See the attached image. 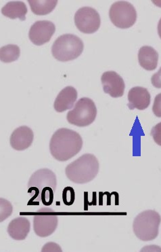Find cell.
Returning a JSON list of instances; mask_svg holds the SVG:
<instances>
[{
    "label": "cell",
    "instance_id": "obj_3",
    "mask_svg": "<svg viewBox=\"0 0 161 252\" xmlns=\"http://www.w3.org/2000/svg\"><path fill=\"white\" fill-rule=\"evenodd\" d=\"M83 48V41L80 37L73 34H64L54 42L52 53L59 62H69L80 57Z\"/></svg>",
    "mask_w": 161,
    "mask_h": 252
},
{
    "label": "cell",
    "instance_id": "obj_1",
    "mask_svg": "<svg viewBox=\"0 0 161 252\" xmlns=\"http://www.w3.org/2000/svg\"><path fill=\"white\" fill-rule=\"evenodd\" d=\"M83 139L78 132L62 128L57 130L50 139V150L52 156L58 161H67L80 151Z\"/></svg>",
    "mask_w": 161,
    "mask_h": 252
},
{
    "label": "cell",
    "instance_id": "obj_19",
    "mask_svg": "<svg viewBox=\"0 0 161 252\" xmlns=\"http://www.w3.org/2000/svg\"><path fill=\"white\" fill-rule=\"evenodd\" d=\"M20 48L17 45L10 44L3 46L0 50V60L3 63H11L15 62L19 58Z\"/></svg>",
    "mask_w": 161,
    "mask_h": 252
},
{
    "label": "cell",
    "instance_id": "obj_26",
    "mask_svg": "<svg viewBox=\"0 0 161 252\" xmlns=\"http://www.w3.org/2000/svg\"><path fill=\"white\" fill-rule=\"evenodd\" d=\"M42 252H62L59 245L55 244V243H48L44 246L42 249Z\"/></svg>",
    "mask_w": 161,
    "mask_h": 252
},
{
    "label": "cell",
    "instance_id": "obj_14",
    "mask_svg": "<svg viewBox=\"0 0 161 252\" xmlns=\"http://www.w3.org/2000/svg\"><path fill=\"white\" fill-rule=\"evenodd\" d=\"M31 230V223L25 216L15 218L9 223L7 231L11 238L23 241L27 238Z\"/></svg>",
    "mask_w": 161,
    "mask_h": 252
},
{
    "label": "cell",
    "instance_id": "obj_4",
    "mask_svg": "<svg viewBox=\"0 0 161 252\" xmlns=\"http://www.w3.org/2000/svg\"><path fill=\"white\" fill-rule=\"evenodd\" d=\"M161 216L154 210L144 211L135 218L133 224L134 234L143 241H149L157 238L159 235Z\"/></svg>",
    "mask_w": 161,
    "mask_h": 252
},
{
    "label": "cell",
    "instance_id": "obj_17",
    "mask_svg": "<svg viewBox=\"0 0 161 252\" xmlns=\"http://www.w3.org/2000/svg\"><path fill=\"white\" fill-rule=\"evenodd\" d=\"M1 13L11 19H19L25 21L27 13V8L23 1H10L1 9Z\"/></svg>",
    "mask_w": 161,
    "mask_h": 252
},
{
    "label": "cell",
    "instance_id": "obj_12",
    "mask_svg": "<svg viewBox=\"0 0 161 252\" xmlns=\"http://www.w3.org/2000/svg\"><path fill=\"white\" fill-rule=\"evenodd\" d=\"M33 139V130L28 126H22L14 130L10 137V143L13 149L22 151L31 146Z\"/></svg>",
    "mask_w": 161,
    "mask_h": 252
},
{
    "label": "cell",
    "instance_id": "obj_11",
    "mask_svg": "<svg viewBox=\"0 0 161 252\" xmlns=\"http://www.w3.org/2000/svg\"><path fill=\"white\" fill-rule=\"evenodd\" d=\"M28 187L38 188L41 193L44 188L51 187L56 191L57 180L56 174L49 169H39L35 171L30 178L28 183Z\"/></svg>",
    "mask_w": 161,
    "mask_h": 252
},
{
    "label": "cell",
    "instance_id": "obj_5",
    "mask_svg": "<svg viewBox=\"0 0 161 252\" xmlns=\"http://www.w3.org/2000/svg\"><path fill=\"white\" fill-rule=\"evenodd\" d=\"M97 115V109L92 99L83 97L79 100L72 110L68 112L67 119L70 124L80 127L89 126Z\"/></svg>",
    "mask_w": 161,
    "mask_h": 252
},
{
    "label": "cell",
    "instance_id": "obj_23",
    "mask_svg": "<svg viewBox=\"0 0 161 252\" xmlns=\"http://www.w3.org/2000/svg\"><path fill=\"white\" fill-rule=\"evenodd\" d=\"M152 136H153L154 140L157 143L159 146H161V123L156 125L151 130Z\"/></svg>",
    "mask_w": 161,
    "mask_h": 252
},
{
    "label": "cell",
    "instance_id": "obj_25",
    "mask_svg": "<svg viewBox=\"0 0 161 252\" xmlns=\"http://www.w3.org/2000/svg\"><path fill=\"white\" fill-rule=\"evenodd\" d=\"M151 82L157 89H161V67L160 69L151 78Z\"/></svg>",
    "mask_w": 161,
    "mask_h": 252
},
{
    "label": "cell",
    "instance_id": "obj_21",
    "mask_svg": "<svg viewBox=\"0 0 161 252\" xmlns=\"http://www.w3.org/2000/svg\"><path fill=\"white\" fill-rule=\"evenodd\" d=\"M54 192L55 191L51 187H46L43 189L42 195H41L43 204L46 206H50L53 204Z\"/></svg>",
    "mask_w": 161,
    "mask_h": 252
},
{
    "label": "cell",
    "instance_id": "obj_13",
    "mask_svg": "<svg viewBox=\"0 0 161 252\" xmlns=\"http://www.w3.org/2000/svg\"><path fill=\"white\" fill-rule=\"evenodd\" d=\"M128 100V107L131 110L134 109L144 110L150 105V94L147 89L141 87H134L129 91Z\"/></svg>",
    "mask_w": 161,
    "mask_h": 252
},
{
    "label": "cell",
    "instance_id": "obj_18",
    "mask_svg": "<svg viewBox=\"0 0 161 252\" xmlns=\"http://www.w3.org/2000/svg\"><path fill=\"white\" fill-rule=\"evenodd\" d=\"M32 12L37 15H46L50 14L56 7L58 1L57 0H28Z\"/></svg>",
    "mask_w": 161,
    "mask_h": 252
},
{
    "label": "cell",
    "instance_id": "obj_28",
    "mask_svg": "<svg viewBox=\"0 0 161 252\" xmlns=\"http://www.w3.org/2000/svg\"><path fill=\"white\" fill-rule=\"evenodd\" d=\"M158 33L159 37H160L161 39V19H160V21H159L158 24Z\"/></svg>",
    "mask_w": 161,
    "mask_h": 252
},
{
    "label": "cell",
    "instance_id": "obj_9",
    "mask_svg": "<svg viewBox=\"0 0 161 252\" xmlns=\"http://www.w3.org/2000/svg\"><path fill=\"white\" fill-rule=\"evenodd\" d=\"M101 80L104 91L112 97H121L124 94V80L115 71H106L102 76Z\"/></svg>",
    "mask_w": 161,
    "mask_h": 252
},
{
    "label": "cell",
    "instance_id": "obj_10",
    "mask_svg": "<svg viewBox=\"0 0 161 252\" xmlns=\"http://www.w3.org/2000/svg\"><path fill=\"white\" fill-rule=\"evenodd\" d=\"M58 224V216L55 215H36L33 218V230L40 237H47L53 235Z\"/></svg>",
    "mask_w": 161,
    "mask_h": 252
},
{
    "label": "cell",
    "instance_id": "obj_24",
    "mask_svg": "<svg viewBox=\"0 0 161 252\" xmlns=\"http://www.w3.org/2000/svg\"><path fill=\"white\" fill-rule=\"evenodd\" d=\"M153 113L157 117L161 118V94L156 96L153 107Z\"/></svg>",
    "mask_w": 161,
    "mask_h": 252
},
{
    "label": "cell",
    "instance_id": "obj_7",
    "mask_svg": "<svg viewBox=\"0 0 161 252\" xmlns=\"http://www.w3.org/2000/svg\"><path fill=\"white\" fill-rule=\"evenodd\" d=\"M75 23L80 32L91 34L98 31L101 20L97 10L91 7H83L75 13Z\"/></svg>",
    "mask_w": 161,
    "mask_h": 252
},
{
    "label": "cell",
    "instance_id": "obj_8",
    "mask_svg": "<svg viewBox=\"0 0 161 252\" xmlns=\"http://www.w3.org/2000/svg\"><path fill=\"white\" fill-rule=\"evenodd\" d=\"M55 31L56 27L51 21H39L30 28L28 36L35 45L42 46L49 42Z\"/></svg>",
    "mask_w": 161,
    "mask_h": 252
},
{
    "label": "cell",
    "instance_id": "obj_6",
    "mask_svg": "<svg viewBox=\"0 0 161 252\" xmlns=\"http://www.w3.org/2000/svg\"><path fill=\"white\" fill-rule=\"evenodd\" d=\"M109 17L114 26L120 29H128L135 24L137 12L132 3L119 1L114 2L110 7Z\"/></svg>",
    "mask_w": 161,
    "mask_h": 252
},
{
    "label": "cell",
    "instance_id": "obj_20",
    "mask_svg": "<svg viewBox=\"0 0 161 252\" xmlns=\"http://www.w3.org/2000/svg\"><path fill=\"white\" fill-rule=\"evenodd\" d=\"M75 200V190L72 187L64 188L62 191V201L64 204L67 206H71L74 203Z\"/></svg>",
    "mask_w": 161,
    "mask_h": 252
},
{
    "label": "cell",
    "instance_id": "obj_2",
    "mask_svg": "<svg viewBox=\"0 0 161 252\" xmlns=\"http://www.w3.org/2000/svg\"><path fill=\"white\" fill-rule=\"evenodd\" d=\"M99 171V162L92 154H85L70 163L65 169L68 179L78 184H87L92 181Z\"/></svg>",
    "mask_w": 161,
    "mask_h": 252
},
{
    "label": "cell",
    "instance_id": "obj_22",
    "mask_svg": "<svg viewBox=\"0 0 161 252\" xmlns=\"http://www.w3.org/2000/svg\"><path fill=\"white\" fill-rule=\"evenodd\" d=\"M1 221H3L11 216L12 213V206L10 202L7 200L1 198Z\"/></svg>",
    "mask_w": 161,
    "mask_h": 252
},
{
    "label": "cell",
    "instance_id": "obj_27",
    "mask_svg": "<svg viewBox=\"0 0 161 252\" xmlns=\"http://www.w3.org/2000/svg\"><path fill=\"white\" fill-rule=\"evenodd\" d=\"M157 251V250H158V251H161V248H159L158 246H148L147 248H143L142 250V252L143 251Z\"/></svg>",
    "mask_w": 161,
    "mask_h": 252
},
{
    "label": "cell",
    "instance_id": "obj_16",
    "mask_svg": "<svg viewBox=\"0 0 161 252\" xmlns=\"http://www.w3.org/2000/svg\"><path fill=\"white\" fill-rule=\"evenodd\" d=\"M138 61L139 65L146 70H155L158 65V53L151 46H142L139 51Z\"/></svg>",
    "mask_w": 161,
    "mask_h": 252
},
{
    "label": "cell",
    "instance_id": "obj_15",
    "mask_svg": "<svg viewBox=\"0 0 161 252\" xmlns=\"http://www.w3.org/2000/svg\"><path fill=\"white\" fill-rule=\"evenodd\" d=\"M78 99V91L73 87H67L60 91L54 103L57 112H63L73 108Z\"/></svg>",
    "mask_w": 161,
    "mask_h": 252
}]
</instances>
